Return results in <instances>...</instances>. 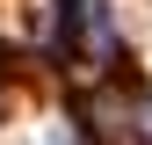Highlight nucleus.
<instances>
[{"label": "nucleus", "mask_w": 152, "mask_h": 145, "mask_svg": "<svg viewBox=\"0 0 152 145\" xmlns=\"http://www.w3.org/2000/svg\"><path fill=\"white\" fill-rule=\"evenodd\" d=\"M72 44L94 51V58L116 51V36H109V7H102V0H72Z\"/></svg>", "instance_id": "1"}]
</instances>
